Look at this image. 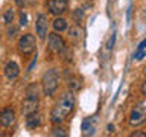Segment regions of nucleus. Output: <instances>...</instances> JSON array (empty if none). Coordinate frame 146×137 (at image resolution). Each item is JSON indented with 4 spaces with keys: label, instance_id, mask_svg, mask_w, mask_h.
I'll list each match as a JSON object with an SVG mask.
<instances>
[{
    "label": "nucleus",
    "instance_id": "obj_23",
    "mask_svg": "<svg viewBox=\"0 0 146 137\" xmlns=\"http://www.w3.org/2000/svg\"><path fill=\"white\" fill-rule=\"evenodd\" d=\"M145 49H146V38L141 41L139 46H137V50H145Z\"/></svg>",
    "mask_w": 146,
    "mask_h": 137
},
{
    "label": "nucleus",
    "instance_id": "obj_3",
    "mask_svg": "<svg viewBox=\"0 0 146 137\" xmlns=\"http://www.w3.org/2000/svg\"><path fill=\"white\" fill-rule=\"evenodd\" d=\"M35 49H36V38H35V35L25 34V35L20 37V40H18V50H20L23 55L34 53Z\"/></svg>",
    "mask_w": 146,
    "mask_h": 137
},
{
    "label": "nucleus",
    "instance_id": "obj_20",
    "mask_svg": "<svg viewBox=\"0 0 146 137\" xmlns=\"http://www.w3.org/2000/svg\"><path fill=\"white\" fill-rule=\"evenodd\" d=\"M114 41H116V34H113L111 38L108 40V43H107V50H111V49L114 47Z\"/></svg>",
    "mask_w": 146,
    "mask_h": 137
},
{
    "label": "nucleus",
    "instance_id": "obj_12",
    "mask_svg": "<svg viewBox=\"0 0 146 137\" xmlns=\"http://www.w3.org/2000/svg\"><path fill=\"white\" fill-rule=\"evenodd\" d=\"M26 126L29 128V130H35L36 126H40L41 123V116L38 113H34V114H29V116H26Z\"/></svg>",
    "mask_w": 146,
    "mask_h": 137
},
{
    "label": "nucleus",
    "instance_id": "obj_6",
    "mask_svg": "<svg viewBox=\"0 0 146 137\" xmlns=\"http://www.w3.org/2000/svg\"><path fill=\"white\" fill-rule=\"evenodd\" d=\"M35 31H36V37L40 40H46L49 32V18L46 14H40L36 17V23H35Z\"/></svg>",
    "mask_w": 146,
    "mask_h": 137
},
{
    "label": "nucleus",
    "instance_id": "obj_18",
    "mask_svg": "<svg viewBox=\"0 0 146 137\" xmlns=\"http://www.w3.org/2000/svg\"><path fill=\"white\" fill-rule=\"evenodd\" d=\"M73 17H75V20H76V25H79L82 21V18H84V11H82V9H76L75 14H73Z\"/></svg>",
    "mask_w": 146,
    "mask_h": 137
},
{
    "label": "nucleus",
    "instance_id": "obj_5",
    "mask_svg": "<svg viewBox=\"0 0 146 137\" xmlns=\"http://www.w3.org/2000/svg\"><path fill=\"white\" fill-rule=\"evenodd\" d=\"M47 47L53 53H62L64 49H66V41L58 34H50L47 38Z\"/></svg>",
    "mask_w": 146,
    "mask_h": 137
},
{
    "label": "nucleus",
    "instance_id": "obj_16",
    "mask_svg": "<svg viewBox=\"0 0 146 137\" xmlns=\"http://www.w3.org/2000/svg\"><path fill=\"white\" fill-rule=\"evenodd\" d=\"M14 15H15L14 9H6V11L3 12V23L5 25H11L14 21Z\"/></svg>",
    "mask_w": 146,
    "mask_h": 137
},
{
    "label": "nucleus",
    "instance_id": "obj_24",
    "mask_svg": "<svg viewBox=\"0 0 146 137\" xmlns=\"http://www.w3.org/2000/svg\"><path fill=\"white\" fill-rule=\"evenodd\" d=\"M26 2H27V0H15V3H17L20 8H23V6H25V5H26Z\"/></svg>",
    "mask_w": 146,
    "mask_h": 137
},
{
    "label": "nucleus",
    "instance_id": "obj_25",
    "mask_svg": "<svg viewBox=\"0 0 146 137\" xmlns=\"http://www.w3.org/2000/svg\"><path fill=\"white\" fill-rule=\"evenodd\" d=\"M141 94H143V96H146V81L143 82V84H141Z\"/></svg>",
    "mask_w": 146,
    "mask_h": 137
},
{
    "label": "nucleus",
    "instance_id": "obj_9",
    "mask_svg": "<svg viewBox=\"0 0 146 137\" xmlns=\"http://www.w3.org/2000/svg\"><path fill=\"white\" fill-rule=\"evenodd\" d=\"M14 122H15V111L9 107L3 108L2 113H0V123H2V126L9 128L14 125Z\"/></svg>",
    "mask_w": 146,
    "mask_h": 137
},
{
    "label": "nucleus",
    "instance_id": "obj_11",
    "mask_svg": "<svg viewBox=\"0 0 146 137\" xmlns=\"http://www.w3.org/2000/svg\"><path fill=\"white\" fill-rule=\"evenodd\" d=\"M5 75H6L8 79H15V78L20 75V67L15 61H8L6 66H5Z\"/></svg>",
    "mask_w": 146,
    "mask_h": 137
},
{
    "label": "nucleus",
    "instance_id": "obj_19",
    "mask_svg": "<svg viewBox=\"0 0 146 137\" xmlns=\"http://www.w3.org/2000/svg\"><path fill=\"white\" fill-rule=\"evenodd\" d=\"M146 57V49L145 50H135V53H134V58L137 59V61H140V59H143Z\"/></svg>",
    "mask_w": 146,
    "mask_h": 137
},
{
    "label": "nucleus",
    "instance_id": "obj_1",
    "mask_svg": "<svg viewBox=\"0 0 146 137\" xmlns=\"http://www.w3.org/2000/svg\"><path fill=\"white\" fill-rule=\"evenodd\" d=\"M75 104H76V100H75L73 91H66V93H62V96L58 100V104L55 105L52 108V111H50V120L53 123H61L64 119L73 111Z\"/></svg>",
    "mask_w": 146,
    "mask_h": 137
},
{
    "label": "nucleus",
    "instance_id": "obj_7",
    "mask_svg": "<svg viewBox=\"0 0 146 137\" xmlns=\"http://www.w3.org/2000/svg\"><path fill=\"white\" fill-rule=\"evenodd\" d=\"M38 105H40V98H35V96H26L25 100L21 104V111L25 116H29V114H34L38 111Z\"/></svg>",
    "mask_w": 146,
    "mask_h": 137
},
{
    "label": "nucleus",
    "instance_id": "obj_17",
    "mask_svg": "<svg viewBox=\"0 0 146 137\" xmlns=\"http://www.w3.org/2000/svg\"><path fill=\"white\" fill-rule=\"evenodd\" d=\"M50 136H61V137H67V131L64 130V128H61V126H56V128H53V130H52Z\"/></svg>",
    "mask_w": 146,
    "mask_h": 137
},
{
    "label": "nucleus",
    "instance_id": "obj_8",
    "mask_svg": "<svg viewBox=\"0 0 146 137\" xmlns=\"http://www.w3.org/2000/svg\"><path fill=\"white\" fill-rule=\"evenodd\" d=\"M67 0H49L47 3V8H49V12L53 14V15H61V14H64L67 11Z\"/></svg>",
    "mask_w": 146,
    "mask_h": 137
},
{
    "label": "nucleus",
    "instance_id": "obj_27",
    "mask_svg": "<svg viewBox=\"0 0 146 137\" xmlns=\"http://www.w3.org/2000/svg\"><path fill=\"white\" fill-rule=\"evenodd\" d=\"M143 72H145V76H146V67H145V70H143Z\"/></svg>",
    "mask_w": 146,
    "mask_h": 137
},
{
    "label": "nucleus",
    "instance_id": "obj_10",
    "mask_svg": "<svg viewBox=\"0 0 146 137\" xmlns=\"http://www.w3.org/2000/svg\"><path fill=\"white\" fill-rule=\"evenodd\" d=\"M96 122H98V117L96 116L84 119V122H82V132L85 136H93L94 130H96Z\"/></svg>",
    "mask_w": 146,
    "mask_h": 137
},
{
    "label": "nucleus",
    "instance_id": "obj_22",
    "mask_svg": "<svg viewBox=\"0 0 146 137\" xmlns=\"http://www.w3.org/2000/svg\"><path fill=\"white\" fill-rule=\"evenodd\" d=\"M131 137H146V131H135L131 134Z\"/></svg>",
    "mask_w": 146,
    "mask_h": 137
},
{
    "label": "nucleus",
    "instance_id": "obj_14",
    "mask_svg": "<svg viewBox=\"0 0 146 137\" xmlns=\"http://www.w3.org/2000/svg\"><path fill=\"white\" fill-rule=\"evenodd\" d=\"M52 26H53V29L56 31V32H62V31L67 29V20L58 15V17L52 21Z\"/></svg>",
    "mask_w": 146,
    "mask_h": 137
},
{
    "label": "nucleus",
    "instance_id": "obj_2",
    "mask_svg": "<svg viewBox=\"0 0 146 137\" xmlns=\"http://www.w3.org/2000/svg\"><path fill=\"white\" fill-rule=\"evenodd\" d=\"M59 85V76L58 72L55 68H50L43 75L41 78V88H43V93L46 96H52L55 91H56Z\"/></svg>",
    "mask_w": 146,
    "mask_h": 137
},
{
    "label": "nucleus",
    "instance_id": "obj_4",
    "mask_svg": "<svg viewBox=\"0 0 146 137\" xmlns=\"http://www.w3.org/2000/svg\"><path fill=\"white\" fill-rule=\"evenodd\" d=\"M146 120V102H139L131 110L129 114V125L139 126Z\"/></svg>",
    "mask_w": 146,
    "mask_h": 137
},
{
    "label": "nucleus",
    "instance_id": "obj_21",
    "mask_svg": "<svg viewBox=\"0 0 146 137\" xmlns=\"http://www.w3.org/2000/svg\"><path fill=\"white\" fill-rule=\"evenodd\" d=\"M20 25L21 26H26L27 25V15L25 12H20Z\"/></svg>",
    "mask_w": 146,
    "mask_h": 137
},
{
    "label": "nucleus",
    "instance_id": "obj_26",
    "mask_svg": "<svg viewBox=\"0 0 146 137\" xmlns=\"http://www.w3.org/2000/svg\"><path fill=\"white\" fill-rule=\"evenodd\" d=\"M108 131L113 132V131H114V125H108Z\"/></svg>",
    "mask_w": 146,
    "mask_h": 137
},
{
    "label": "nucleus",
    "instance_id": "obj_15",
    "mask_svg": "<svg viewBox=\"0 0 146 137\" xmlns=\"http://www.w3.org/2000/svg\"><path fill=\"white\" fill-rule=\"evenodd\" d=\"M82 87V82H81V79L79 78H70L68 79V88H70V91H78Z\"/></svg>",
    "mask_w": 146,
    "mask_h": 137
},
{
    "label": "nucleus",
    "instance_id": "obj_13",
    "mask_svg": "<svg viewBox=\"0 0 146 137\" xmlns=\"http://www.w3.org/2000/svg\"><path fill=\"white\" fill-rule=\"evenodd\" d=\"M68 37L75 41H79V40L84 38V29H82L79 25H75L70 31H68Z\"/></svg>",
    "mask_w": 146,
    "mask_h": 137
}]
</instances>
